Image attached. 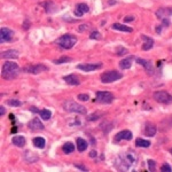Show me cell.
Masks as SVG:
<instances>
[{"label": "cell", "instance_id": "obj_1", "mask_svg": "<svg viewBox=\"0 0 172 172\" xmlns=\"http://www.w3.org/2000/svg\"><path fill=\"white\" fill-rule=\"evenodd\" d=\"M19 71H20V67L17 63L12 62V61H6L3 65L1 76L5 79H14L17 77Z\"/></svg>", "mask_w": 172, "mask_h": 172}, {"label": "cell", "instance_id": "obj_2", "mask_svg": "<svg viewBox=\"0 0 172 172\" xmlns=\"http://www.w3.org/2000/svg\"><path fill=\"white\" fill-rule=\"evenodd\" d=\"M60 47L64 48V49H70L71 47L75 46V44L77 43V38L73 36V35H63L61 36L60 38L56 39L55 41Z\"/></svg>", "mask_w": 172, "mask_h": 172}, {"label": "cell", "instance_id": "obj_3", "mask_svg": "<svg viewBox=\"0 0 172 172\" xmlns=\"http://www.w3.org/2000/svg\"><path fill=\"white\" fill-rule=\"evenodd\" d=\"M63 108L64 110L69 111V113H75V114H80V115H86L87 110L86 108H84L81 105L72 101V100H68L63 103Z\"/></svg>", "mask_w": 172, "mask_h": 172}, {"label": "cell", "instance_id": "obj_4", "mask_svg": "<svg viewBox=\"0 0 172 172\" xmlns=\"http://www.w3.org/2000/svg\"><path fill=\"white\" fill-rule=\"evenodd\" d=\"M122 77L123 75L118 72L117 70H107L101 75V81L103 84H110V83L119 80Z\"/></svg>", "mask_w": 172, "mask_h": 172}, {"label": "cell", "instance_id": "obj_5", "mask_svg": "<svg viewBox=\"0 0 172 172\" xmlns=\"http://www.w3.org/2000/svg\"><path fill=\"white\" fill-rule=\"evenodd\" d=\"M153 98H154V100H155L156 102L162 103V105H170V103H172V95L169 94V93L165 92V91L154 92Z\"/></svg>", "mask_w": 172, "mask_h": 172}, {"label": "cell", "instance_id": "obj_6", "mask_svg": "<svg viewBox=\"0 0 172 172\" xmlns=\"http://www.w3.org/2000/svg\"><path fill=\"white\" fill-rule=\"evenodd\" d=\"M95 97H97V101L99 103L108 105V103H111L114 101V95L107 91H99V92H97Z\"/></svg>", "mask_w": 172, "mask_h": 172}, {"label": "cell", "instance_id": "obj_7", "mask_svg": "<svg viewBox=\"0 0 172 172\" xmlns=\"http://www.w3.org/2000/svg\"><path fill=\"white\" fill-rule=\"evenodd\" d=\"M48 68L44 64H33V65H29V67H25L23 69V71L25 72H29V73H32V75H38V73H41L44 71H47Z\"/></svg>", "mask_w": 172, "mask_h": 172}, {"label": "cell", "instance_id": "obj_8", "mask_svg": "<svg viewBox=\"0 0 172 172\" xmlns=\"http://www.w3.org/2000/svg\"><path fill=\"white\" fill-rule=\"evenodd\" d=\"M13 36H14V31L8 28H1V30H0V41L1 43L11 41L13 39Z\"/></svg>", "mask_w": 172, "mask_h": 172}, {"label": "cell", "instance_id": "obj_9", "mask_svg": "<svg viewBox=\"0 0 172 172\" xmlns=\"http://www.w3.org/2000/svg\"><path fill=\"white\" fill-rule=\"evenodd\" d=\"M102 67L101 63H84V64H78L77 68L79 70H83L85 72H90V71H94V70H98Z\"/></svg>", "mask_w": 172, "mask_h": 172}, {"label": "cell", "instance_id": "obj_10", "mask_svg": "<svg viewBox=\"0 0 172 172\" xmlns=\"http://www.w3.org/2000/svg\"><path fill=\"white\" fill-rule=\"evenodd\" d=\"M132 137H133V134H132V132L131 131H129V130H124V131H121V132H118L116 135H115V141L116 142H118V141H122V140H131L132 139Z\"/></svg>", "mask_w": 172, "mask_h": 172}, {"label": "cell", "instance_id": "obj_11", "mask_svg": "<svg viewBox=\"0 0 172 172\" xmlns=\"http://www.w3.org/2000/svg\"><path fill=\"white\" fill-rule=\"evenodd\" d=\"M28 127H29L31 131H41V130H44V124L40 122V119L33 118V119H31V121L29 122Z\"/></svg>", "mask_w": 172, "mask_h": 172}, {"label": "cell", "instance_id": "obj_12", "mask_svg": "<svg viewBox=\"0 0 172 172\" xmlns=\"http://www.w3.org/2000/svg\"><path fill=\"white\" fill-rule=\"evenodd\" d=\"M137 63H138V64H141V65L146 69V71H147L149 75H153V73H154V67H153V64H151L150 61L139 57V59H137Z\"/></svg>", "mask_w": 172, "mask_h": 172}, {"label": "cell", "instance_id": "obj_13", "mask_svg": "<svg viewBox=\"0 0 172 172\" xmlns=\"http://www.w3.org/2000/svg\"><path fill=\"white\" fill-rule=\"evenodd\" d=\"M64 81L69 85H72V86H78L80 84V80H79V77L75 73H71V75H68V76H64L63 77Z\"/></svg>", "mask_w": 172, "mask_h": 172}, {"label": "cell", "instance_id": "obj_14", "mask_svg": "<svg viewBox=\"0 0 172 172\" xmlns=\"http://www.w3.org/2000/svg\"><path fill=\"white\" fill-rule=\"evenodd\" d=\"M155 14H156L157 19H164L166 16H171L172 15V7H162V8L157 9Z\"/></svg>", "mask_w": 172, "mask_h": 172}, {"label": "cell", "instance_id": "obj_15", "mask_svg": "<svg viewBox=\"0 0 172 172\" xmlns=\"http://www.w3.org/2000/svg\"><path fill=\"white\" fill-rule=\"evenodd\" d=\"M90 11V8H89V6L86 5V4H78L77 6H76V8H75V15L76 16H78V17H80V16H83L85 13H87Z\"/></svg>", "mask_w": 172, "mask_h": 172}, {"label": "cell", "instance_id": "obj_16", "mask_svg": "<svg viewBox=\"0 0 172 172\" xmlns=\"http://www.w3.org/2000/svg\"><path fill=\"white\" fill-rule=\"evenodd\" d=\"M134 156L131 154V153H125V154H123L122 156H121V163H125L126 164V166H127V169L133 164V162H134Z\"/></svg>", "mask_w": 172, "mask_h": 172}, {"label": "cell", "instance_id": "obj_17", "mask_svg": "<svg viewBox=\"0 0 172 172\" xmlns=\"http://www.w3.org/2000/svg\"><path fill=\"white\" fill-rule=\"evenodd\" d=\"M156 131H157V127L154 123H146V126H145V134L147 137H154L156 134Z\"/></svg>", "mask_w": 172, "mask_h": 172}, {"label": "cell", "instance_id": "obj_18", "mask_svg": "<svg viewBox=\"0 0 172 172\" xmlns=\"http://www.w3.org/2000/svg\"><path fill=\"white\" fill-rule=\"evenodd\" d=\"M141 38L145 40V43H143V45H142V49H143V51H149V49H151L153 46H154V40H153V38L147 37V36H145V35H142Z\"/></svg>", "mask_w": 172, "mask_h": 172}, {"label": "cell", "instance_id": "obj_19", "mask_svg": "<svg viewBox=\"0 0 172 172\" xmlns=\"http://www.w3.org/2000/svg\"><path fill=\"white\" fill-rule=\"evenodd\" d=\"M41 6H44V8H45V11L47 12V13H54V12H56L57 11V7H56V5L53 3V1H51V0H47V1H45V3H43L41 4Z\"/></svg>", "mask_w": 172, "mask_h": 172}, {"label": "cell", "instance_id": "obj_20", "mask_svg": "<svg viewBox=\"0 0 172 172\" xmlns=\"http://www.w3.org/2000/svg\"><path fill=\"white\" fill-rule=\"evenodd\" d=\"M12 142L14 143V146H16V147H19V148H23V147L25 146V143H27L25 138L22 137V135H15V137L12 139Z\"/></svg>", "mask_w": 172, "mask_h": 172}, {"label": "cell", "instance_id": "obj_21", "mask_svg": "<svg viewBox=\"0 0 172 172\" xmlns=\"http://www.w3.org/2000/svg\"><path fill=\"white\" fill-rule=\"evenodd\" d=\"M3 59H17L19 57V52L16 49H8L1 53Z\"/></svg>", "mask_w": 172, "mask_h": 172}, {"label": "cell", "instance_id": "obj_22", "mask_svg": "<svg viewBox=\"0 0 172 172\" xmlns=\"http://www.w3.org/2000/svg\"><path fill=\"white\" fill-rule=\"evenodd\" d=\"M76 145H77L78 151H80V153L87 149V146H89L87 141H86L85 139H83V138H78V139L76 140Z\"/></svg>", "mask_w": 172, "mask_h": 172}, {"label": "cell", "instance_id": "obj_23", "mask_svg": "<svg viewBox=\"0 0 172 172\" xmlns=\"http://www.w3.org/2000/svg\"><path fill=\"white\" fill-rule=\"evenodd\" d=\"M113 29L114 30H118V31H123V32H133V29L125 25V24H121V23H114L113 24Z\"/></svg>", "mask_w": 172, "mask_h": 172}, {"label": "cell", "instance_id": "obj_24", "mask_svg": "<svg viewBox=\"0 0 172 172\" xmlns=\"http://www.w3.org/2000/svg\"><path fill=\"white\" fill-rule=\"evenodd\" d=\"M132 65V57H126V59H123L121 62H119V68L123 69V70H126V69H130Z\"/></svg>", "mask_w": 172, "mask_h": 172}, {"label": "cell", "instance_id": "obj_25", "mask_svg": "<svg viewBox=\"0 0 172 172\" xmlns=\"http://www.w3.org/2000/svg\"><path fill=\"white\" fill-rule=\"evenodd\" d=\"M32 142H33L35 147H37V148H39V149H43V148L45 147V143H46L45 139H44V138H41V137H37V138H35Z\"/></svg>", "mask_w": 172, "mask_h": 172}, {"label": "cell", "instance_id": "obj_26", "mask_svg": "<svg viewBox=\"0 0 172 172\" xmlns=\"http://www.w3.org/2000/svg\"><path fill=\"white\" fill-rule=\"evenodd\" d=\"M135 145H137V147L148 148V147H150V141L145 140V139H141V138H138V139L135 140Z\"/></svg>", "mask_w": 172, "mask_h": 172}, {"label": "cell", "instance_id": "obj_27", "mask_svg": "<svg viewBox=\"0 0 172 172\" xmlns=\"http://www.w3.org/2000/svg\"><path fill=\"white\" fill-rule=\"evenodd\" d=\"M24 158H25V161L28 162V163H33V162H36L37 159H38V156H36V155H33V153L32 151H25V154H24Z\"/></svg>", "mask_w": 172, "mask_h": 172}, {"label": "cell", "instance_id": "obj_28", "mask_svg": "<svg viewBox=\"0 0 172 172\" xmlns=\"http://www.w3.org/2000/svg\"><path fill=\"white\" fill-rule=\"evenodd\" d=\"M62 149H63V151H64L65 154H71V153L75 150V145H73L72 142H65V143L63 145Z\"/></svg>", "mask_w": 172, "mask_h": 172}, {"label": "cell", "instance_id": "obj_29", "mask_svg": "<svg viewBox=\"0 0 172 172\" xmlns=\"http://www.w3.org/2000/svg\"><path fill=\"white\" fill-rule=\"evenodd\" d=\"M39 115H40L41 119H44V121H48V119L51 118V116H52V113H51L48 109H43V110H40V111H39Z\"/></svg>", "mask_w": 172, "mask_h": 172}, {"label": "cell", "instance_id": "obj_30", "mask_svg": "<svg viewBox=\"0 0 172 172\" xmlns=\"http://www.w3.org/2000/svg\"><path fill=\"white\" fill-rule=\"evenodd\" d=\"M101 118V113L97 111V113H93L91 115H89L87 117H86V119H87L89 122H94V121H98Z\"/></svg>", "mask_w": 172, "mask_h": 172}, {"label": "cell", "instance_id": "obj_31", "mask_svg": "<svg viewBox=\"0 0 172 172\" xmlns=\"http://www.w3.org/2000/svg\"><path fill=\"white\" fill-rule=\"evenodd\" d=\"M6 103L8 106H11V107H20V106H22V102L20 100H16V99H9V100L6 101Z\"/></svg>", "mask_w": 172, "mask_h": 172}, {"label": "cell", "instance_id": "obj_32", "mask_svg": "<svg viewBox=\"0 0 172 172\" xmlns=\"http://www.w3.org/2000/svg\"><path fill=\"white\" fill-rule=\"evenodd\" d=\"M70 61H72L71 57H69V56H62V57H60V59H57V60H55L53 62L55 64H62V63H67V62H70Z\"/></svg>", "mask_w": 172, "mask_h": 172}, {"label": "cell", "instance_id": "obj_33", "mask_svg": "<svg viewBox=\"0 0 172 172\" xmlns=\"http://www.w3.org/2000/svg\"><path fill=\"white\" fill-rule=\"evenodd\" d=\"M147 164H148V170L151 171V172H154L155 169H156V162H155L154 159H148V161H147Z\"/></svg>", "mask_w": 172, "mask_h": 172}, {"label": "cell", "instance_id": "obj_34", "mask_svg": "<svg viewBox=\"0 0 172 172\" xmlns=\"http://www.w3.org/2000/svg\"><path fill=\"white\" fill-rule=\"evenodd\" d=\"M126 53H127V49L125 47H117V49H116V55H118V56H123Z\"/></svg>", "mask_w": 172, "mask_h": 172}, {"label": "cell", "instance_id": "obj_35", "mask_svg": "<svg viewBox=\"0 0 172 172\" xmlns=\"http://www.w3.org/2000/svg\"><path fill=\"white\" fill-rule=\"evenodd\" d=\"M161 171H162V172H172V167H171L169 164L164 163V164L161 166Z\"/></svg>", "mask_w": 172, "mask_h": 172}, {"label": "cell", "instance_id": "obj_36", "mask_svg": "<svg viewBox=\"0 0 172 172\" xmlns=\"http://www.w3.org/2000/svg\"><path fill=\"white\" fill-rule=\"evenodd\" d=\"M90 38L91 39H100L101 38V33L99 31H92L91 35H90Z\"/></svg>", "mask_w": 172, "mask_h": 172}, {"label": "cell", "instance_id": "obj_37", "mask_svg": "<svg viewBox=\"0 0 172 172\" xmlns=\"http://www.w3.org/2000/svg\"><path fill=\"white\" fill-rule=\"evenodd\" d=\"M77 99H78L79 101H89V99H90V97H89L87 94H78V97H77Z\"/></svg>", "mask_w": 172, "mask_h": 172}, {"label": "cell", "instance_id": "obj_38", "mask_svg": "<svg viewBox=\"0 0 172 172\" xmlns=\"http://www.w3.org/2000/svg\"><path fill=\"white\" fill-rule=\"evenodd\" d=\"M89 28H90V25H89V24H81V25H79L78 30H79L80 32H83V31H86V30H89Z\"/></svg>", "mask_w": 172, "mask_h": 172}, {"label": "cell", "instance_id": "obj_39", "mask_svg": "<svg viewBox=\"0 0 172 172\" xmlns=\"http://www.w3.org/2000/svg\"><path fill=\"white\" fill-rule=\"evenodd\" d=\"M134 20V17L133 16H126L125 19H124V22L125 23H127V22H131V21H133Z\"/></svg>", "mask_w": 172, "mask_h": 172}, {"label": "cell", "instance_id": "obj_40", "mask_svg": "<svg viewBox=\"0 0 172 172\" xmlns=\"http://www.w3.org/2000/svg\"><path fill=\"white\" fill-rule=\"evenodd\" d=\"M170 25V21L166 19H163V27H169Z\"/></svg>", "mask_w": 172, "mask_h": 172}, {"label": "cell", "instance_id": "obj_41", "mask_svg": "<svg viewBox=\"0 0 172 172\" xmlns=\"http://www.w3.org/2000/svg\"><path fill=\"white\" fill-rule=\"evenodd\" d=\"M6 114V109H5V107H0V115H1V116H4Z\"/></svg>", "mask_w": 172, "mask_h": 172}, {"label": "cell", "instance_id": "obj_42", "mask_svg": "<svg viewBox=\"0 0 172 172\" xmlns=\"http://www.w3.org/2000/svg\"><path fill=\"white\" fill-rule=\"evenodd\" d=\"M75 166H76V167H78V169H80V170H84V171H87V169H86V167H85L84 165H78V164H76Z\"/></svg>", "mask_w": 172, "mask_h": 172}, {"label": "cell", "instance_id": "obj_43", "mask_svg": "<svg viewBox=\"0 0 172 172\" xmlns=\"http://www.w3.org/2000/svg\"><path fill=\"white\" fill-rule=\"evenodd\" d=\"M23 28H24V29H28V28H30V22L25 21V22H24V25H23Z\"/></svg>", "mask_w": 172, "mask_h": 172}, {"label": "cell", "instance_id": "obj_44", "mask_svg": "<svg viewBox=\"0 0 172 172\" xmlns=\"http://www.w3.org/2000/svg\"><path fill=\"white\" fill-rule=\"evenodd\" d=\"M97 156V151L95 150H92L91 153H90V157H95Z\"/></svg>", "mask_w": 172, "mask_h": 172}, {"label": "cell", "instance_id": "obj_45", "mask_svg": "<svg viewBox=\"0 0 172 172\" xmlns=\"http://www.w3.org/2000/svg\"><path fill=\"white\" fill-rule=\"evenodd\" d=\"M161 30H162V27H161V25L156 28V32H157V33H161Z\"/></svg>", "mask_w": 172, "mask_h": 172}, {"label": "cell", "instance_id": "obj_46", "mask_svg": "<svg viewBox=\"0 0 172 172\" xmlns=\"http://www.w3.org/2000/svg\"><path fill=\"white\" fill-rule=\"evenodd\" d=\"M108 4H109V5H115V4H116V1H115V0H109Z\"/></svg>", "mask_w": 172, "mask_h": 172}, {"label": "cell", "instance_id": "obj_47", "mask_svg": "<svg viewBox=\"0 0 172 172\" xmlns=\"http://www.w3.org/2000/svg\"><path fill=\"white\" fill-rule=\"evenodd\" d=\"M31 111H33V113H39L40 110H38V109H36V108H33V107H31Z\"/></svg>", "mask_w": 172, "mask_h": 172}, {"label": "cell", "instance_id": "obj_48", "mask_svg": "<svg viewBox=\"0 0 172 172\" xmlns=\"http://www.w3.org/2000/svg\"><path fill=\"white\" fill-rule=\"evenodd\" d=\"M169 151H170V153H171V155H172V148H171V149H170Z\"/></svg>", "mask_w": 172, "mask_h": 172}]
</instances>
